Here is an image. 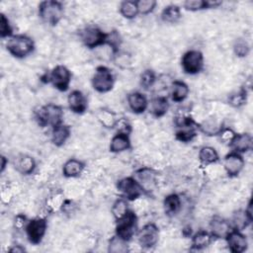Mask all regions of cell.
<instances>
[{
    "label": "cell",
    "mask_w": 253,
    "mask_h": 253,
    "mask_svg": "<svg viewBox=\"0 0 253 253\" xmlns=\"http://www.w3.org/2000/svg\"><path fill=\"white\" fill-rule=\"evenodd\" d=\"M37 168L36 159L29 154H20L15 161V169L22 175H31Z\"/></svg>",
    "instance_id": "d4e9b609"
},
{
    "label": "cell",
    "mask_w": 253,
    "mask_h": 253,
    "mask_svg": "<svg viewBox=\"0 0 253 253\" xmlns=\"http://www.w3.org/2000/svg\"><path fill=\"white\" fill-rule=\"evenodd\" d=\"M115 129L117 132H123L126 134H130L131 132V125L126 118H120L115 126Z\"/></svg>",
    "instance_id": "ee69618b"
},
{
    "label": "cell",
    "mask_w": 253,
    "mask_h": 253,
    "mask_svg": "<svg viewBox=\"0 0 253 253\" xmlns=\"http://www.w3.org/2000/svg\"><path fill=\"white\" fill-rule=\"evenodd\" d=\"M28 241L33 245L40 244L47 230V220L45 217H35L29 219L24 227Z\"/></svg>",
    "instance_id": "30bf717a"
},
{
    "label": "cell",
    "mask_w": 253,
    "mask_h": 253,
    "mask_svg": "<svg viewBox=\"0 0 253 253\" xmlns=\"http://www.w3.org/2000/svg\"><path fill=\"white\" fill-rule=\"evenodd\" d=\"M85 169V163L76 158H69L62 166V175L65 178H77Z\"/></svg>",
    "instance_id": "83f0119b"
},
{
    "label": "cell",
    "mask_w": 253,
    "mask_h": 253,
    "mask_svg": "<svg viewBox=\"0 0 253 253\" xmlns=\"http://www.w3.org/2000/svg\"><path fill=\"white\" fill-rule=\"evenodd\" d=\"M129 210L128 207V201L123 197L120 196V198H118L112 205L111 208V211L112 214L115 218V220L119 219L120 217H122L124 214H126L127 212V211Z\"/></svg>",
    "instance_id": "d590c367"
},
{
    "label": "cell",
    "mask_w": 253,
    "mask_h": 253,
    "mask_svg": "<svg viewBox=\"0 0 253 253\" xmlns=\"http://www.w3.org/2000/svg\"><path fill=\"white\" fill-rule=\"evenodd\" d=\"M252 220H253V216H252V210H251V201H249L247 208H245L244 210L240 209L233 211L229 221L232 228L242 231L251 224Z\"/></svg>",
    "instance_id": "2e32d148"
},
{
    "label": "cell",
    "mask_w": 253,
    "mask_h": 253,
    "mask_svg": "<svg viewBox=\"0 0 253 253\" xmlns=\"http://www.w3.org/2000/svg\"><path fill=\"white\" fill-rule=\"evenodd\" d=\"M66 203V200L64 199V196L60 192H56L51 194L47 199H46V208L50 212L58 211L60 210H63L64 205Z\"/></svg>",
    "instance_id": "e575fe53"
},
{
    "label": "cell",
    "mask_w": 253,
    "mask_h": 253,
    "mask_svg": "<svg viewBox=\"0 0 253 253\" xmlns=\"http://www.w3.org/2000/svg\"><path fill=\"white\" fill-rule=\"evenodd\" d=\"M106 44H108L111 47L113 54L120 51V47L122 44V37L118 31L114 30V31L108 33Z\"/></svg>",
    "instance_id": "60d3db41"
},
{
    "label": "cell",
    "mask_w": 253,
    "mask_h": 253,
    "mask_svg": "<svg viewBox=\"0 0 253 253\" xmlns=\"http://www.w3.org/2000/svg\"><path fill=\"white\" fill-rule=\"evenodd\" d=\"M137 216L132 210H128L126 214L116 220L115 234L122 239L129 242L133 236H135L137 226Z\"/></svg>",
    "instance_id": "5b68a950"
},
{
    "label": "cell",
    "mask_w": 253,
    "mask_h": 253,
    "mask_svg": "<svg viewBox=\"0 0 253 253\" xmlns=\"http://www.w3.org/2000/svg\"><path fill=\"white\" fill-rule=\"evenodd\" d=\"M233 52L237 57L243 58L248 56L250 52V44L244 38H238L233 43Z\"/></svg>",
    "instance_id": "ab89813d"
},
{
    "label": "cell",
    "mask_w": 253,
    "mask_h": 253,
    "mask_svg": "<svg viewBox=\"0 0 253 253\" xmlns=\"http://www.w3.org/2000/svg\"><path fill=\"white\" fill-rule=\"evenodd\" d=\"M199 160L202 165L209 166L219 161V155L216 149L210 145H205L200 148L198 154Z\"/></svg>",
    "instance_id": "d6a6232c"
},
{
    "label": "cell",
    "mask_w": 253,
    "mask_h": 253,
    "mask_svg": "<svg viewBox=\"0 0 253 253\" xmlns=\"http://www.w3.org/2000/svg\"><path fill=\"white\" fill-rule=\"evenodd\" d=\"M223 127L224 125L222 120L215 115L209 116L201 123H198L199 132H202L207 136H217Z\"/></svg>",
    "instance_id": "e0dca14e"
},
{
    "label": "cell",
    "mask_w": 253,
    "mask_h": 253,
    "mask_svg": "<svg viewBox=\"0 0 253 253\" xmlns=\"http://www.w3.org/2000/svg\"><path fill=\"white\" fill-rule=\"evenodd\" d=\"M136 4H137V9H138V14L149 15L155 10V8L157 6V1H155V0H138V1H136Z\"/></svg>",
    "instance_id": "7bdbcfd3"
},
{
    "label": "cell",
    "mask_w": 253,
    "mask_h": 253,
    "mask_svg": "<svg viewBox=\"0 0 253 253\" xmlns=\"http://www.w3.org/2000/svg\"><path fill=\"white\" fill-rule=\"evenodd\" d=\"M108 33L96 25H87L79 31V39L89 49L106 45Z\"/></svg>",
    "instance_id": "8992f818"
},
{
    "label": "cell",
    "mask_w": 253,
    "mask_h": 253,
    "mask_svg": "<svg viewBox=\"0 0 253 253\" xmlns=\"http://www.w3.org/2000/svg\"><path fill=\"white\" fill-rule=\"evenodd\" d=\"M159 227L154 222L145 223L139 228L135 234L138 244L144 249H150L154 247L159 240Z\"/></svg>",
    "instance_id": "7c38bea8"
},
{
    "label": "cell",
    "mask_w": 253,
    "mask_h": 253,
    "mask_svg": "<svg viewBox=\"0 0 253 253\" xmlns=\"http://www.w3.org/2000/svg\"><path fill=\"white\" fill-rule=\"evenodd\" d=\"M67 105L72 113L82 115L88 109V99L82 91L75 89L68 94Z\"/></svg>",
    "instance_id": "ac0fdd59"
},
{
    "label": "cell",
    "mask_w": 253,
    "mask_h": 253,
    "mask_svg": "<svg viewBox=\"0 0 253 253\" xmlns=\"http://www.w3.org/2000/svg\"><path fill=\"white\" fill-rule=\"evenodd\" d=\"M91 84L93 89L98 93L104 94L112 91L115 85V76L113 71L105 65L97 66L92 76Z\"/></svg>",
    "instance_id": "52a82bcc"
},
{
    "label": "cell",
    "mask_w": 253,
    "mask_h": 253,
    "mask_svg": "<svg viewBox=\"0 0 253 253\" xmlns=\"http://www.w3.org/2000/svg\"><path fill=\"white\" fill-rule=\"evenodd\" d=\"M29 219H27V217L23 214H18L16 217H15V226L18 227V228H21V227H25L27 221Z\"/></svg>",
    "instance_id": "7dc6e473"
},
{
    "label": "cell",
    "mask_w": 253,
    "mask_h": 253,
    "mask_svg": "<svg viewBox=\"0 0 253 253\" xmlns=\"http://www.w3.org/2000/svg\"><path fill=\"white\" fill-rule=\"evenodd\" d=\"M119 12L121 16L126 20H132L138 15V9L136 1L125 0L120 3Z\"/></svg>",
    "instance_id": "836d02e7"
},
{
    "label": "cell",
    "mask_w": 253,
    "mask_h": 253,
    "mask_svg": "<svg viewBox=\"0 0 253 253\" xmlns=\"http://www.w3.org/2000/svg\"><path fill=\"white\" fill-rule=\"evenodd\" d=\"M228 146L231 148V151L243 154L250 151L253 147V138L252 135L248 132H239L235 133L231 139Z\"/></svg>",
    "instance_id": "44dd1931"
},
{
    "label": "cell",
    "mask_w": 253,
    "mask_h": 253,
    "mask_svg": "<svg viewBox=\"0 0 253 253\" xmlns=\"http://www.w3.org/2000/svg\"><path fill=\"white\" fill-rule=\"evenodd\" d=\"M190 93V88L187 83L182 80H174L170 87V98L175 103L184 102Z\"/></svg>",
    "instance_id": "4316f807"
},
{
    "label": "cell",
    "mask_w": 253,
    "mask_h": 253,
    "mask_svg": "<svg viewBox=\"0 0 253 253\" xmlns=\"http://www.w3.org/2000/svg\"><path fill=\"white\" fill-rule=\"evenodd\" d=\"M209 227V231L212 235L213 239H224L225 236L232 229L230 221L219 215H214L211 217Z\"/></svg>",
    "instance_id": "d6986e66"
},
{
    "label": "cell",
    "mask_w": 253,
    "mask_h": 253,
    "mask_svg": "<svg viewBox=\"0 0 253 253\" xmlns=\"http://www.w3.org/2000/svg\"><path fill=\"white\" fill-rule=\"evenodd\" d=\"M224 239L229 251L232 253H243L248 248L247 237L241 230L232 228Z\"/></svg>",
    "instance_id": "9a60e30c"
},
{
    "label": "cell",
    "mask_w": 253,
    "mask_h": 253,
    "mask_svg": "<svg viewBox=\"0 0 253 253\" xmlns=\"http://www.w3.org/2000/svg\"><path fill=\"white\" fill-rule=\"evenodd\" d=\"M45 78L46 82L50 83L56 90L66 92L69 89L72 74L65 65L58 64L45 75Z\"/></svg>",
    "instance_id": "ba28073f"
},
{
    "label": "cell",
    "mask_w": 253,
    "mask_h": 253,
    "mask_svg": "<svg viewBox=\"0 0 253 253\" xmlns=\"http://www.w3.org/2000/svg\"><path fill=\"white\" fill-rule=\"evenodd\" d=\"M38 15L46 25L54 27L64 17V6L57 0H44L38 5Z\"/></svg>",
    "instance_id": "3957f363"
},
{
    "label": "cell",
    "mask_w": 253,
    "mask_h": 253,
    "mask_svg": "<svg viewBox=\"0 0 253 253\" xmlns=\"http://www.w3.org/2000/svg\"><path fill=\"white\" fill-rule=\"evenodd\" d=\"M71 135V127L70 126L62 123L51 128L50 132V140L51 143L56 147H61L65 144L68 138Z\"/></svg>",
    "instance_id": "603a6c76"
},
{
    "label": "cell",
    "mask_w": 253,
    "mask_h": 253,
    "mask_svg": "<svg viewBox=\"0 0 253 253\" xmlns=\"http://www.w3.org/2000/svg\"><path fill=\"white\" fill-rule=\"evenodd\" d=\"M5 46L13 57L22 59L34 52L35 42L28 35L17 34L7 39Z\"/></svg>",
    "instance_id": "7a4b0ae2"
},
{
    "label": "cell",
    "mask_w": 253,
    "mask_h": 253,
    "mask_svg": "<svg viewBox=\"0 0 253 253\" xmlns=\"http://www.w3.org/2000/svg\"><path fill=\"white\" fill-rule=\"evenodd\" d=\"M212 241L213 237L210 231L205 229L198 230L191 237V250H203L209 247Z\"/></svg>",
    "instance_id": "484cf974"
},
{
    "label": "cell",
    "mask_w": 253,
    "mask_h": 253,
    "mask_svg": "<svg viewBox=\"0 0 253 253\" xmlns=\"http://www.w3.org/2000/svg\"><path fill=\"white\" fill-rule=\"evenodd\" d=\"M157 172L150 167H141L133 173L134 179L142 188L144 194H151L157 186Z\"/></svg>",
    "instance_id": "4fadbf2b"
},
{
    "label": "cell",
    "mask_w": 253,
    "mask_h": 253,
    "mask_svg": "<svg viewBox=\"0 0 253 253\" xmlns=\"http://www.w3.org/2000/svg\"><path fill=\"white\" fill-rule=\"evenodd\" d=\"M13 190L9 185H2L1 188V201L4 205H9L13 199Z\"/></svg>",
    "instance_id": "bcb514c9"
},
{
    "label": "cell",
    "mask_w": 253,
    "mask_h": 253,
    "mask_svg": "<svg viewBox=\"0 0 253 253\" xmlns=\"http://www.w3.org/2000/svg\"><path fill=\"white\" fill-rule=\"evenodd\" d=\"M247 97H248V92L246 88L242 87L237 92L232 93L228 97V104L233 108H240L246 104Z\"/></svg>",
    "instance_id": "f35d334b"
},
{
    "label": "cell",
    "mask_w": 253,
    "mask_h": 253,
    "mask_svg": "<svg viewBox=\"0 0 253 253\" xmlns=\"http://www.w3.org/2000/svg\"><path fill=\"white\" fill-rule=\"evenodd\" d=\"M175 137L177 140L188 143L198 135V123L189 114H180L175 117Z\"/></svg>",
    "instance_id": "277c9868"
},
{
    "label": "cell",
    "mask_w": 253,
    "mask_h": 253,
    "mask_svg": "<svg viewBox=\"0 0 253 253\" xmlns=\"http://www.w3.org/2000/svg\"><path fill=\"white\" fill-rule=\"evenodd\" d=\"M34 117L41 127L50 126L52 128L63 123L64 112L61 106L48 103L37 107L34 110Z\"/></svg>",
    "instance_id": "6da1fadb"
},
{
    "label": "cell",
    "mask_w": 253,
    "mask_h": 253,
    "mask_svg": "<svg viewBox=\"0 0 253 253\" xmlns=\"http://www.w3.org/2000/svg\"><path fill=\"white\" fill-rule=\"evenodd\" d=\"M108 251L113 253H126L128 251V242L115 234L109 240Z\"/></svg>",
    "instance_id": "8d00e7d4"
},
{
    "label": "cell",
    "mask_w": 253,
    "mask_h": 253,
    "mask_svg": "<svg viewBox=\"0 0 253 253\" xmlns=\"http://www.w3.org/2000/svg\"><path fill=\"white\" fill-rule=\"evenodd\" d=\"M222 166L226 175L229 178H234L237 177L243 170L245 166V160L242 154L230 151L223 157Z\"/></svg>",
    "instance_id": "5bb4252c"
},
{
    "label": "cell",
    "mask_w": 253,
    "mask_h": 253,
    "mask_svg": "<svg viewBox=\"0 0 253 253\" xmlns=\"http://www.w3.org/2000/svg\"><path fill=\"white\" fill-rule=\"evenodd\" d=\"M181 7L177 4H169L165 6L160 13L161 21L167 24H176L181 20Z\"/></svg>",
    "instance_id": "4dcf8cb0"
},
{
    "label": "cell",
    "mask_w": 253,
    "mask_h": 253,
    "mask_svg": "<svg viewBox=\"0 0 253 253\" xmlns=\"http://www.w3.org/2000/svg\"><path fill=\"white\" fill-rule=\"evenodd\" d=\"M8 251L10 252H17V253H22L26 251V248L23 247L22 245H13L11 248L8 249Z\"/></svg>",
    "instance_id": "c3c4849f"
},
{
    "label": "cell",
    "mask_w": 253,
    "mask_h": 253,
    "mask_svg": "<svg viewBox=\"0 0 253 253\" xmlns=\"http://www.w3.org/2000/svg\"><path fill=\"white\" fill-rule=\"evenodd\" d=\"M170 108V103L166 96L153 97L148 104V111L154 118L164 117Z\"/></svg>",
    "instance_id": "7402d4cb"
},
{
    "label": "cell",
    "mask_w": 253,
    "mask_h": 253,
    "mask_svg": "<svg viewBox=\"0 0 253 253\" xmlns=\"http://www.w3.org/2000/svg\"><path fill=\"white\" fill-rule=\"evenodd\" d=\"M126 103L129 110L133 114L140 115V114H143L145 111H147L149 101L143 93L139 91H133L127 94Z\"/></svg>",
    "instance_id": "ffe728a7"
},
{
    "label": "cell",
    "mask_w": 253,
    "mask_h": 253,
    "mask_svg": "<svg viewBox=\"0 0 253 253\" xmlns=\"http://www.w3.org/2000/svg\"><path fill=\"white\" fill-rule=\"evenodd\" d=\"M8 165V158L5 155H1V165H0V172L3 173L6 166Z\"/></svg>",
    "instance_id": "681fc988"
},
{
    "label": "cell",
    "mask_w": 253,
    "mask_h": 253,
    "mask_svg": "<svg viewBox=\"0 0 253 253\" xmlns=\"http://www.w3.org/2000/svg\"><path fill=\"white\" fill-rule=\"evenodd\" d=\"M205 65V57L201 50L189 49L181 57V67L188 75H197Z\"/></svg>",
    "instance_id": "9c48e42d"
},
{
    "label": "cell",
    "mask_w": 253,
    "mask_h": 253,
    "mask_svg": "<svg viewBox=\"0 0 253 253\" xmlns=\"http://www.w3.org/2000/svg\"><path fill=\"white\" fill-rule=\"evenodd\" d=\"M131 147V141L129 134L123 132H116V134L111 138L109 150L112 153H121L128 150Z\"/></svg>",
    "instance_id": "cb8c5ba5"
},
{
    "label": "cell",
    "mask_w": 253,
    "mask_h": 253,
    "mask_svg": "<svg viewBox=\"0 0 253 253\" xmlns=\"http://www.w3.org/2000/svg\"><path fill=\"white\" fill-rule=\"evenodd\" d=\"M96 118L98 122L106 128H115V126L120 119L115 112L107 108L98 109L96 113Z\"/></svg>",
    "instance_id": "1f68e13d"
},
{
    "label": "cell",
    "mask_w": 253,
    "mask_h": 253,
    "mask_svg": "<svg viewBox=\"0 0 253 253\" xmlns=\"http://www.w3.org/2000/svg\"><path fill=\"white\" fill-rule=\"evenodd\" d=\"M222 4L221 1H210V0H186L182 6L185 10L190 12H198L202 10L217 8Z\"/></svg>",
    "instance_id": "f1b7e54d"
},
{
    "label": "cell",
    "mask_w": 253,
    "mask_h": 253,
    "mask_svg": "<svg viewBox=\"0 0 253 253\" xmlns=\"http://www.w3.org/2000/svg\"><path fill=\"white\" fill-rule=\"evenodd\" d=\"M236 132L232 129V128H230V127H228V126H224L221 130H220V132L218 133V138H219V140L222 142V143H224V144H229L230 143V141H231V139L233 138V136H234V134H235Z\"/></svg>",
    "instance_id": "f6af8a7d"
},
{
    "label": "cell",
    "mask_w": 253,
    "mask_h": 253,
    "mask_svg": "<svg viewBox=\"0 0 253 253\" xmlns=\"http://www.w3.org/2000/svg\"><path fill=\"white\" fill-rule=\"evenodd\" d=\"M156 80H157V75L155 71L150 68L143 70L139 75V85L145 90L150 89L155 84Z\"/></svg>",
    "instance_id": "74e56055"
},
{
    "label": "cell",
    "mask_w": 253,
    "mask_h": 253,
    "mask_svg": "<svg viewBox=\"0 0 253 253\" xmlns=\"http://www.w3.org/2000/svg\"><path fill=\"white\" fill-rule=\"evenodd\" d=\"M13 34V27L10 23L9 18L4 14H0V37L2 39H8L12 37Z\"/></svg>",
    "instance_id": "b9f144b4"
},
{
    "label": "cell",
    "mask_w": 253,
    "mask_h": 253,
    "mask_svg": "<svg viewBox=\"0 0 253 253\" xmlns=\"http://www.w3.org/2000/svg\"><path fill=\"white\" fill-rule=\"evenodd\" d=\"M182 207V201L178 194L172 193L164 197L163 199V210L168 216L177 214Z\"/></svg>",
    "instance_id": "f546056e"
},
{
    "label": "cell",
    "mask_w": 253,
    "mask_h": 253,
    "mask_svg": "<svg viewBox=\"0 0 253 253\" xmlns=\"http://www.w3.org/2000/svg\"><path fill=\"white\" fill-rule=\"evenodd\" d=\"M117 190L120 193L121 197L126 199L128 202H133L139 199L143 194V190L134 179L133 176H128L120 179L117 182Z\"/></svg>",
    "instance_id": "8fae6325"
}]
</instances>
